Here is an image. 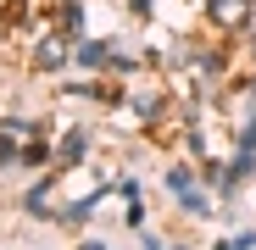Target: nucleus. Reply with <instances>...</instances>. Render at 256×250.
I'll use <instances>...</instances> for the list:
<instances>
[{
	"instance_id": "nucleus-9",
	"label": "nucleus",
	"mask_w": 256,
	"mask_h": 250,
	"mask_svg": "<svg viewBox=\"0 0 256 250\" xmlns=\"http://www.w3.org/2000/svg\"><path fill=\"white\" fill-rule=\"evenodd\" d=\"M112 189H117V195H122V200H140V184H134V178H117V184H112Z\"/></svg>"
},
{
	"instance_id": "nucleus-3",
	"label": "nucleus",
	"mask_w": 256,
	"mask_h": 250,
	"mask_svg": "<svg viewBox=\"0 0 256 250\" xmlns=\"http://www.w3.org/2000/svg\"><path fill=\"white\" fill-rule=\"evenodd\" d=\"M84 150H90V134H84V128H72V134L62 139V167H72V161H84Z\"/></svg>"
},
{
	"instance_id": "nucleus-6",
	"label": "nucleus",
	"mask_w": 256,
	"mask_h": 250,
	"mask_svg": "<svg viewBox=\"0 0 256 250\" xmlns=\"http://www.w3.org/2000/svg\"><path fill=\"white\" fill-rule=\"evenodd\" d=\"M62 28H67V33L84 28V6H78V0H67V6H62Z\"/></svg>"
},
{
	"instance_id": "nucleus-11",
	"label": "nucleus",
	"mask_w": 256,
	"mask_h": 250,
	"mask_svg": "<svg viewBox=\"0 0 256 250\" xmlns=\"http://www.w3.org/2000/svg\"><path fill=\"white\" fill-rule=\"evenodd\" d=\"M240 150H256V117L245 122V134H240Z\"/></svg>"
},
{
	"instance_id": "nucleus-7",
	"label": "nucleus",
	"mask_w": 256,
	"mask_h": 250,
	"mask_svg": "<svg viewBox=\"0 0 256 250\" xmlns=\"http://www.w3.org/2000/svg\"><path fill=\"white\" fill-rule=\"evenodd\" d=\"M134 111H140V117H156V111H162V95H134Z\"/></svg>"
},
{
	"instance_id": "nucleus-5",
	"label": "nucleus",
	"mask_w": 256,
	"mask_h": 250,
	"mask_svg": "<svg viewBox=\"0 0 256 250\" xmlns=\"http://www.w3.org/2000/svg\"><path fill=\"white\" fill-rule=\"evenodd\" d=\"M167 189H173V195L195 189V173H190V167H173V173H167Z\"/></svg>"
},
{
	"instance_id": "nucleus-1",
	"label": "nucleus",
	"mask_w": 256,
	"mask_h": 250,
	"mask_svg": "<svg viewBox=\"0 0 256 250\" xmlns=\"http://www.w3.org/2000/svg\"><path fill=\"white\" fill-rule=\"evenodd\" d=\"M206 17L212 22H245L250 17V0H206Z\"/></svg>"
},
{
	"instance_id": "nucleus-10",
	"label": "nucleus",
	"mask_w": 256,
	"mask_h": 250,
	"mask_svg": "<svg viewBox=\"0 0 256 250\" xmlns=\"http://www.w3.org/2000/svg\"><path fill=\"white\" fill-rule=\"evenodd\" d=\"M250 245H256V234H240V239H223L218 250H250Z\"/></svg>"
},
{
	"instance_id": "nucleus-8",
	"label": "nucleus",
	"mask_w": 256,
	"mask_h": 250,
	"mask_svg": "<svg viewBox=\"0 0 256 250\" xmlns=\"http://www.w3.org/2000/svg\"><path fill=\"white\" fill-rule=\"evenodd\" d=\"M178 200H184V212H195V217H200V212H206V195H195V189H184V195H178Z\"/></svg>"
},
{
	"instance_id": "nucleus-4",
	"label": "nucleus",
	"mask_w": 256,
	"mask_h": 250,
	"mask_svg": "<svg viewBox=\"0 0 256 250\" xmlns=\"http://www.w3.org/2000/svg\"><path fill=\"white\" fill-rule=\"evenodd\" d=\"M34 61H39V67H50V72H56V67L67 61V50L56 45V39H45V45H39V56H34Z\"/></svg>"
},
{
	"instance_id": "nucleus-13",
	"label": "nucleus",
	"mask_w": 256,
	"mask_h": 250,
	"mask_svg": "<svg viewBox=\"0 0 256 250\" xmlns=\"http://www.w3.org/2000/svg\"><path fill=\"white\" fill-rule=\"evenodd\" d=\"M128 6H134V11H140V17H145V11H150V0H128Z\"/></svg>"
},
{
	"instance_id": "nucleus-14",
	"label": "nucleus",
	"mask_w": 256,
	"mask_h": 250,
	"mask_svg": "<svg viewBox=\"0 0 256 250\" xmlns=\"http://www.w3.org/2000/svg\"><path fill=\"white\" fill-rule=\"evenodd\" d=\"M78 250H106V245H100V239H84V245H78Z\"/></svg>"
},
{
	"instance_id": "nucleus-12",
	"label": "nucleus",
	"mask_w": 256,
	"mask_h": 250,
	"mask_svg": "<svg viewBox=\"0 0 256 250\" xmlns=\"http://www.w3.org/2000/svg\"><path fill=\"white\" fill-rule=\"evenodd\" d=\"M12 156H17V145H12V139H0V167H6Z\"/></svg>"
},
{
	"instance_id": "nucleus-2",
	"label": "nucleus",
	"mask_w": 256,
	"mask_h": 250,
	"mask_svg": "<svg viewBox=\"0 0 256 250\" xmlns=\"http://www.w3.org/2000/svg\"><path fill=\"white\" fill-rule=\"evenodd\" d=\"M78 61H84V67H106V61H112V39H84V45H78Z\"/></svg>"
}]
</instances>
